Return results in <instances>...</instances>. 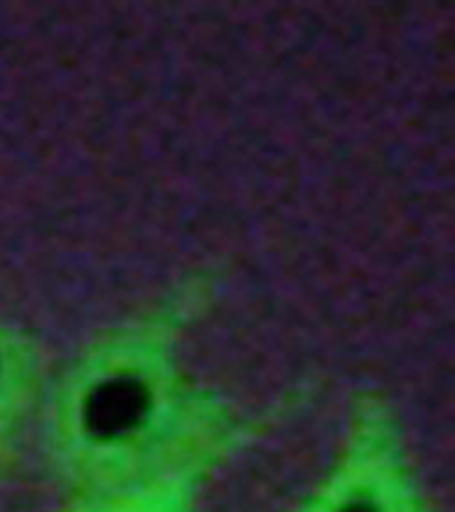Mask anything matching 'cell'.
<instances>
[{
	"label": "cell",
	"mask_w": 455,
	"mask_h": 512,
	"mask_svg": "<svg viewBox=\"0 0 455 512\" xmlns=\"http://www.w3.org/2000/svg\"><path fill=\"white\" fill-rule=\"evenodd\" d=\"M153 392L139 376H112L94 385L82 403V424L96 442L123 440L151 415Z\"/></svg>",
	"instance_id": "6da1fadb"
},
{
	"label": "cell",
	"mask_w": 455,
	"mask_h": 512,
	"mask_svg": "<svg viewBox=\"0 0 455 512\" xmlns=\"http://www.w3.org/2000/svg\"><path fill=\"white\" fill-rule=\"evenodd\" d=\"M337 512H380V508L369 499H353L346 503V506L339 508Z\"/></svg>",
	"instance_id": "7a4b0ae2"
}]
</instances>
